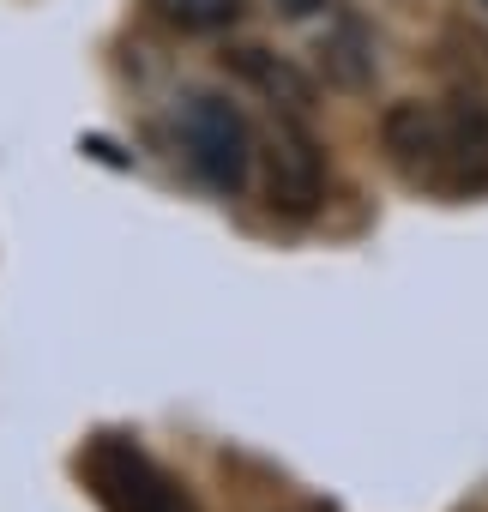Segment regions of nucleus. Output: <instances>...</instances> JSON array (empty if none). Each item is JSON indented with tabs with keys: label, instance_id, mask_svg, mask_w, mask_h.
Listing matches in <instances>:
<instances>
[{
	"label": "nucleus",
	"instance_id": "9",
	"mask_svg": "<svg viewBox=\"0 0 488 512\" xmlns=\"http://www.w3.org/2000/svg\"><path fill=\"white\" fill-rule=\"evenodd\" d=\"M296 512H326V506H296Z\"/></svg>",
	"mask_w": 488,
	"mask_h": 512
},
{
	"label": "nucleus",
	"instance_id": "3",
	"mask_svg": "<svg viewBox=\"0 0 488 512\" xmlns=\"http://www.w3.org/2000/svg\"><path fill=\"white\" fill-rule=\"evenodd\" d=\"M386 157L398 163L404 181L416 187H458V139H452V109L434 103H392L380 121Z\"/></svg>",
	"mask_w": 488,
	"mask_h": 512
},
{
	"label": "nucleus",
	"instance_id": "2",
	"mask_svg": "<svg viewBox=\"0 0 488 512\" xmlns=\"http://www.w3.org/2000/svg\"><path fill=\"white\" fill-rule=\"evenodd\" d=\"M181 145H187V163L199 169L205 187L217 193H241L254 175V133L241 121V109L229 97H211V91H193L181 103Z\"/></svg>",
	"mask_w": 488,
	"mask_h": 512
},
{
	"label": "nucleus",
	"instance_id": "4",
	"mask_svg": "<svg viewBox=\"0 0 488 512\" xmlns=\"http://www.w3.org/2000/svg\"><path fill=\"white\" fill-rule=\"evenodd\" d=\"M266 199L284 217H314L326 199V157L314 145V133L302 127V115H284L266 151Z\"/></svg>",
	"mask_w": 488,
	"mask_h": 512
},
{
	"label": "nucleus",
	"instance_id": "8",
	"mask_svg": "<svg viewBox=\"0 0 488 512\" xmlns=\"http://www.w3.org/2000/svg\"><path fill=\"white\" fill-rule=\"evenodd\" d=\"M278 7H284V13H296V19H302V13H314V7H320V0H278Z\"/></svg>",
	"mask_w": 488,
	"mask_h": 512
},
{
	"label": "nucleus",
	"instance_id": "6",
	"mask_svg": "<svg viewBox=\"0 0 488 512\" xmlns=\"http://www.w3.org/2000/svg\"><path fill=\"white\" fill-rule=\"evenodd\" d=\"M320 61H326V79L344 85V91H362L374 79V43L356 19H338L326 37H320Z\"/></svg>",
	"mask_w": 488,
	"mask_h": 512
},
{
	"label": "nucleus",
	"instance_id": "7",
	"mask_svg": "<svg viewBox=\"0 0 488 512\" xmlns=\"http://www.w3.org/2000/svg\"><path fill=\"white\" fill-rule=\"evenodd\" d=\"M145 7L169 25V31H187V37H211V31H229L248 0H145Z\"/></svg>",
	"mask_w": 488,
	"mask_h": 512
},
{
	"label": "nucleus",
	"instance_id": "1",
	"mask_svg": "<svg viewBox=\"0 0 488 512\" xmlns=\"http://www.w3.org/2000/svg\"><path fill=\"white\" fill-rule=\"evenodd\" d=\"M79 476H85V488H91V500L103 512H199L187 500V488L151 452H139L121 434L91 440L85 458H79Z\"/></svg>",
	"mask_w": 488,
	"mask_h": 512
},
{
	"label": "nucleus",
	"instance_id": "5",
	"mask_svg": "<svg viewBox=\"0 0 488 512\" xmlns=\"http://www.w3.org/2000/svg\"><path fill=\"white\" fill-rule=\"evenodd\" d=\"M229 67L248 79L260 97H272V109H284V115H308V109H314V85H308L284 55H272V49H235Z\"/></svg>",
	"mask_w": 488,
	"mask_h": 512
}]
</instances>
